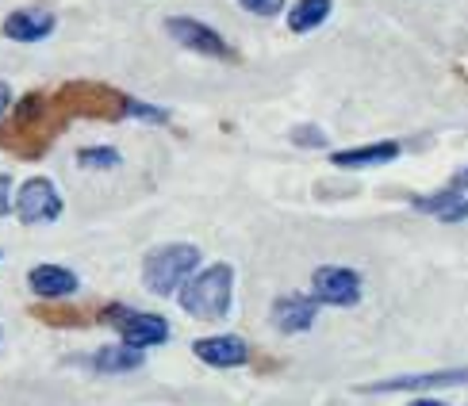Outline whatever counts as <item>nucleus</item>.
I'll use <instances>...</instances> for the list:
<instances>
[{"mask_svg": "<svg viewBox=\"0 0 468 406\" xmlns=\"http://www.w3.org/2000/svg\"><path fill=\"white\" fill-rule=\"evenodd\" d=\"M181 311L204 322H219L230 315L234 303V268L230 265H207L200 273H192L181 287Z\"/></svg>", "mask_w": 468, "mask_h": 406, "instance_id": "1", "label": "nucleus"}, {"mask_svg": "<svg viewBox=\"0 0 468 406\" xmlns=\"http://www.w3.org/2000/svg\"><path fill=\"white\" fill-rule=\"evenodd\" d=\"M200 268V249L188 245V242H169L150 249L146 261H143V284L146 292L154 296H177L185 280Z\"/></svg>", "mask_w": 468, "mask_h": 406, "instance_id": "2", "label": "nucleus"}, {"mask_svg": "<svg viewBox=\"0 0 468 406\" xmlns=\"http://www.w3.org/2000/svg\"><path fill=\"white\" fill-rule=\"evenodd\" d=\"M115 334H120L123 345H131V349H154V345H165L169 341V322L162 315H150V311H134V307H123L115 303L108 307V311L101 315Z\"/></svg>", "mask_w": 468, "mask_h": 406, "instance_id": "3", "label": "nucleus"}, {"mask_svg": "<svg viewBox=\"0 0 468 406\" xmlns=\"http://www.w3.org/2000/svg\"><path fill=\"white\" fill-rule=\"evenodd\" d=\"M361 273L346 265H319L311 273V299L319 307H357L361 303Z\"/></svg>", "mask_w": 468, "mask_h": 406, "instance_id": "4", "label": "nucleus"}, {"mask_svg": "<svg viewBox=\"0 0 468 406\" xmlns=\"http://www.w3.org/2000/svg\"><path fill=\"white\" fill-rule=\"evenodd\" d=\"M16 215H19V223H27V226L54 223L58 215H62V196H58L54 181H47V177L24 181V188L16 192Z\"/></svg>", "mask_w": 468, "mask_h": 406, "instance_id": "5", "label": "nucleus"}, {"mask_svg": "<svg viewBox=\"0 0 468 406\" xmlns=\"http://www.w3.org/2000/svg\"><path fill=\"white\" fill-rule=\"evenodd\" d=\"M165 31L177 38V43L192 54H204V57H234L230 43L216 31V27H207L200 24V19H192V16H169L165 19Z\"/></svg>", "mask_w": 468, "mask_h": 406, "instance_id": "6", "label": "nucleus"}, {"mask_svg": "<svg viewBox=\"0 0 468 406\" xmlns=\"http://www.w3.org/2000/svg\"><path fill=\"white\" fill-rule=\"evenodd\" d=\"M468 383V369H441V372H419V376H392L380 383H365L361 395H392V391H431V388H461Z\"/></svg>", "mask_w": 468, "mask_h": 406, "instance_id": "7", "label": "nucleus"}, {"mask_svg": "<svg viewBox=\"0 0 468 406\" xmlns=\"http://www.w3.org/2000/svg\"><path fill=\"white\" fill-rule=\"evenodd\" d=\"M269 318H272V326H277L281 334H307L311 326H315V318H319V303L311 296L292 292V296H281L277 303H272Z\"/></svg>", "mask_w": 468, "mask_h": 406, "instance_id": "8", "label": "nucleus"}, {"mask_svg": "<svg viewBox=\"0 0 468 406\" xmlns=\"http://www.w3.org/2000/svg\"><path fill=\"white\" fill-rule=\"evenodd\" d=\"M192 353L204 364H211V369H242L250 360V345L239 334H216V338H200L192 345Z\"/></svg>", "mask_w": 468, "mask_h": 406, "instance_id": "9", "label": "nucleus"}, {"mask_svg": "<svg viewBox=\"0 0 468 406\" xmlns=\"http://www.w3.org/2000/svg\"><path fill=\"white\" fill-rule=\"evenodd\" d=\"M27 287L38 299H69L81 292V280L66 265H35L27 273Z\"/></svg>", "mask_w": 468, "mask_h": 406, "instance_id": "10", "label": "nucleus"}, {"mask_svg": "<svg viewBox=\"0 0 468 406\" xmlns=\"http://www.w3.org/2000/svg\"><path fill=\"white\" fill-rule=\"evenodd\" d=\"M58 19L54 12L47 8H16L12 16H5V38H12V43H43L47 35H54Z\"/></svg>", "mask_w": 468, "mask_h": 406, "instance_id": "11", "label": "nucleus"}, {"mask_svg": "<svg viewBox=\"0 0 468 406\" xmlns=\"http://www.w3.org/2000/svg\"><path fill=\"white\" fill-rule=\"evenodd\" d=\"M411 207L422 211V215L441 219V223H464L468 219V192L441 188V192H434V196H415Z\"/></svg>", "mask_w": 468, "mask_h": 406, "instance_id": "12", "label": "nucleus"}, {"mask_svg": "<svg viewBox=\"0 0 468 406\" xmlns=\"http://www.w3.org/2000/svg\"><path fill=\"white\" fill-rule=\"evenodd\" d=\"M89 364L96 372H104V376H123V372H139L143 364H146V353L143 349H131V345H104V349H96L89 357Z\"/></svg>", "mask_w": 468, "mask_h": 406, "instance_id": "13", "label": "nucleus"}, {"mask_svg": "<svg viewBox=\"0 0 468 406\" xmlns=\"http://www.w3.org/2000/svg\"><path fill=\"white\" fill-rule=\"evenodd\" d=\"M399 142H373V146H357V150H338L330 153V161L338 169H373V165H388L399 158Z\"/></svg>", "mask_w": 468, "mask_h": 406, "instance_id": "14", "label": "nucleus"}, {"mask_svg": "<svg viewBox=\"0 0 468 406\" xmlns=\"http://www.w3.org/2000/svg\"><path fill=\"white\" fill-rule=\"evenodd\" d=\"M330 8H335V0H296V5L288 8V27L296 35H307L326 24Z\"/></svg>", "mask_w": 468, "mask_h": 406, "instance_id": "15", "label": "nucleus"}, {"mask_svg": "<svg viewBox=\"0 0 468 406\" xmlns=\"http://www.w3.org/2000/svg\"><path fill=\"white\" fill-rule=\"evenodd\" d=\"M77 165L81 169H115L120 165V153L112 146H89V150L77 153Z\"/></svg>", "mask_w": 468, "mask_h": 406, "instance_id": "16", "label": "nucleus"}, {"mask_svg": "<svg viewBox=\"0 0 468 406\" xmlns=\"http://www.w3.org/2000/svg\"><path fill=\"white\" fill-rule=\"evenodd\" d=\"M239 5H242L246 12H253V16H261V19L284 12V0H239Z\"/></svg>", "mask_w": 468, "mask_h": 406, "instance_id": "17", "label": "nucleus"}, {"mask_svg": "<svg viewBox=\"0 0 468 406\" xmlns=\"http://www.w3.org/2000/svg\"><path fill=\"white\" fill-rule=\"evenodd\" d=\"M292 142L296 146H326V134L319 127H296L292 130Z\"/></svg>", "mask_w": 468, "mask_h": 406, "instance_id": "18", "label": "nucleus"}, {"mask_svg": "<svg viewBox=\"0 0 468 406\" xmlns=\"http://www.w3.org/2000/svg\"><path fill=\"white\" fill-rule=\"evenodd\" d=\"M8 211H12V181L0 172V219H5Z\"/></svg>", "mask_w": 468, "mask_h": 406, "instance_id": "19", "label": "nucleus"}, {"mask_svg": "<svg viewBox=\"0 0 468 406\" xmlns=\"http://www.w3.org/2000/svg\"><path fill=\"white\" fill-rule=\"evenodd\" d=\"M450 188H457V192H468V165L453 172V181H450Z\"/></svg>", "mask_w": 468, "mask_h": 406, "instance_id": "20", "label": "nucleus"}, {"mask_svg": "<svg viewBox=\"0 0 468 406\" xmlns=\"http://www.w3.org/2000/svg\"><path fill=\"white\" fill-rule=\"evenodd\" d=\"M8 104H12V88H8L5 81H0V115L8 111Z\"/></svg>", "mask_w": 468, "mask_h": 406, "instance_id": "21", "label": "nucleus"}, {"mask_svg": "<svg viewBox=\"0 0 468 406\" xmlns=\"http://www.w3.org/2000/svg\"><path fill=\"white\" fill-rule=\"evenodd\" d=\"M407 406H450V402H438V399H415V402H407Z\"/></svg>", "mask_w": 468, "mask_h": 406, "instance_id": "22", "label": "nucleus"}]
</instances>
